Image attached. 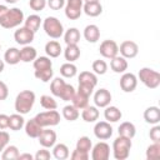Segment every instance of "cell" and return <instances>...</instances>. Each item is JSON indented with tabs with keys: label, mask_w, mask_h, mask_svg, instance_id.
<instances>
[{
	"label": "cell",
	"mask_w": 160,
	"mask_h": 160,
	"mask_svg": "<svg viewBox=\"0 0 160 160\" xmlns=\"http://www.w3.org/2000/svg\"><path fill=\"white\" fill-rule=\"evenodd\" d=\"M35 100H36V96H35L34 91H31V90L20 91L16 95L15 104H14L16 112H19L21 115H25V114L30 112V110L32 109V106L35 104Z\"/></svg>",
	"instance_id": "6da1fadb"
},
{
	"label": "cell",
	"mask_w": 160,
	"mask_h": 160,
	"mask_svg": "<svg viewBox=\"0 0 160 160\" xmlns=\"http://www.w3.org/2000/svg\"><path fill=\"white\" fill-rule=\"evenodd\" d=\"M132 142L131 139L125 136H118L112 142V155L116 160H125L130 155Z\"/></svg>",
	"instance_id": "7a4b0ae2"
},
{
	"label": "cell",
	"mask_w": 160,
	"mask_h": 160,
	"mask_svg": "<svg viewBox=\"0 0 160 160\" xmlns=\"http://www.w3.org/2000/svg\"><path fill=\"white\" fill-rule=\"evenodd\" d=\"M24 12L19 8H12L6 11V14L0 19V25L4 29H14L24 22Z\"/></svg>",
	"instance_id": "3957f363"
},
{
	"label": "cell",
	"mask_w": 160,
	"mask_h": 160,
	"mask_svg": "<svg viewBox=\"0 0 160 160\" xmlns=\"http://www.w3.org/2000/svg\"><path fill=\"white\" fill-rule=\"evenodd\" d=\"M42 29L45 34L51 39H60L64 35V26L61 21L55 16H48L42 21Z\"/></svg>",
	"instance_id": "277c9868"
},
{
	"label": "cell",
	"mask_w": 160,
	"mask_h": 160,
	"mask_svg": "<svg viewBox=\"0 0 160 160\" xmlns=\"http://www.w3.org/2000/svg\"><path fill=\"white\" fill-rule=\"evenodd\" d=\"M138 80L149 89H156L160 85V74L151 68H141L138 74Z\"/></svg>",
	"instance_id": "5b68a950"
},
{
	"label": "cell",
	"mask_w": 160,
	"mask_h": 160,
	"mask_svg": "<svg viewBox=\"0 0 160 160\" xmlns=\"http://www.w3.org/2000/svg\"><path fill=\"white\" fill-rule=\"evenodd\" d=\"M42 128H50V126H55L60 122V114L55 110H46L42 112H39L35 118H34Z\"/></svg>",
	"instance_id": "8992f818"
},
{
	"label": "cell",
	"mask_w": 160,
	"mask_h": 160,
	"mask_svg": "<svg viewBox=\"0 0 160 160\" xmlns=\"http://www.w3.org/2000/svg\"><path fill=\"white\" fill-rule=\"evenodd\" d=\"M84 0H66L65 2V16L69 20H76L82 14Z\"/></svg>",
	"instance_id": "52a82bcc"
},
{
	"label": "cell",
	"mask_w": 160,
	"mask_h": 160,
	"mask_svg": "<svg viewBox=\"0 0 160 160\" xmlns=\"http://www.w3.org/2000/svg\"><path fill=\"white\" fill-rule=\"evenodd\" d=\"M99 51H100V55L105 59H112L115 58L118 54H119V45L116 44L115 40H104L101 44H100V48H99Z\"/></svg>",
	"instance_id": "ba28073f"
},
{
	"label": "cell",
	"mask_w": 160,
	"mask_h": 160,
	"mask_svg": "<svg viewBox=\"0 0 160 160\" xmlns=\"http://www.w3.org/2000/svg\"><path fill=\"white\" fill-rule=\"evenodd\" d=\"M110 158V146L105 141H99L91 148L92 160H108Z\"/></svg>",
	"instance_id": "9c48e42d"
},
{
	"label": "cell",
	"mask_w": 160,
	"mask_h": 160,
	"mask_svg": "<svg viewBox=\"0 0 160 160\" xmlns=\"http://www.w3.org/2000/svg\"><path fill=\"white\" fill-rule=\"evenodd\" d=\"M35 38V32H32L31 30H29L25 26L19 28L15 32H14V39L19 45H30L34 41Z\"/></svg>",
	"instance_id": "30bf717a"
},
{
	"label": "cell",
	"mask_w": 160,
	"mask_h": 160,
	"mask_svg": "<svg viewBox=\"0 0 160 160\" xmlns=\"http://www.w3.org/2000/svg\"><path fill=\"white\" fill-rule=\"evenodd\" d=\"M138 86V76L132 72H122L120 78V88L124 92H132Z\"/></svg>",
	"instance_id": "8fae6325"
},
{
	"label": "cell",
	"mask_w": 160,
	"mask_h": 160,
	"mask_svg": "<svg viewBox=\"0 0 160 160\" xmlns=\"http://www.w3.org/2000/svg\"><path fill=\"white\" fill-rule=\"evenodd\" d=\"M94 135L99 140H108L112 135V126L109 121H98L94 126Z\"/></svg>",
	"instance_id": "7c38bea8"
},
{
	"label": "cell",
	"mask_w": 160,
	"mask_h": 160,
	"mask_svg": "<svg viewBox=\"0 0 160 160\" xmlns=\"http://www.w3.org/2000/svg\"><path fill=\"white\" fill-rule=\"evenodd\" d=\"M119 52L121 54V56H124L125 59H132L139 54V46L135 41L131 40H125L120 44L119 46Z\"/></svg>",
	"instance_id": "4fadbf2b"
},
{
	"label": "cell",
	"mask_w": 160,
	"mask_h": 160,
	"mask_svg": "<svg viewBox=\"0 0 160 160\" xmlns=\"http://www.w3.org/2000/svg\"><path fill=\"white\" fill-rule=\"evenodd\" d=\"M38 140L42 148L50 149L56 144V132L51 129H42L40 135L38 136Z\"/></svg>",
	"instance_id": "5bb4252c"
},
{
	"label": "cell",
	"mask_w": 160,
	"mask_h": 160,
	"mask_svg": "<svg viewBox=\"0 0 160 160\" xmlns=\"http://www.w3.org/2000/svg\"><path fill=\"white\" fill-rule=\"evenodd\" d=\"M94 102L96 108H105L111 102V94L108 89H99L94 94Z\"/></svg>",
	"instance_id": "9a60e30c"
},
{
	"label": "cell",
	"mask_w": 160,
	"mask_h": 160,
	"mask_svg": "<svg viewBox=\"0 0 160 160\" xmlns=\"http://www.w3.org/2000/svg\"><path fill=\"white\" fill-rule=\"evenodd\" d=\"M24 129H25V134H26L29 138H31V139H38V136L40 135V132L42 131L44 128L32 118V119H30V120H28V121L25 122Z\"/></svg>",
	"instance_id": "2e32d148"
},
{
	"label": "cell",
	"mask_w": 160,
	"mask_h": 160,
	"mask_svg": "<svg viewBox=\"0 0 160 160\" xmlns=\"http://www.w3.org/2000/svg\"><path fill=\"white\" fill-rule=\"evenodd\" d=\"M128 66H129V64H128V60L124 58V56H119V55H116L115 58H112V59H110V68H111V70L114 71V72H116V74H122V72H125L126 70H128Z\"/></svg>",
	"instance_id": "e0dca14e"
},
{
	"label": "cell",
	"mask_w": 160,
	"mask_h": 160,
	"mask_svg": "<svg viewBox=\"0 0 160 160\" xmlns=\"http://www.w3.org/2000/svg\"><path fill=\"white\" fill-rule=\"evenodd\" d=\"M84 38L89 42H92V44L96 42L100 39V29H99V26L95 25V24L86 25L85 29H84Z\"/></svg>",
	"instance_id": "ac0fdd59"
},
{
	"label": "cell",
	"mask_w": 160,
	"mask_h": 160,
	"mask_svg": "<svg viewBox=\"0 0 160 160\" xmlns=\"http://www.w3.org/2000/svg\"><path fill=\"white\" fill-rule=\"evenodd\" d=\"M104 118L109 122H118L122 118V112L119 108L108 105L105 106V110H104Z\"/></svg>",
	"instance_id": "d6986e66"
},
{
	"label": "cell",
	"mask_w": 160,
	"mask_h": 160,
	"mask_svg": "<svg viewBox=\"0 0 160 160\" xmlns=\"http://www.w3.org/2000/svg\"><path fill=\"white\" fill-rule=\"evenodd\" d=\"M144 120L148 124L155 125L160 121V109L158 106H149L144 111Z\"/></svg>",
	"instance_id": "ffe728a7"
},
{
	"label": "cell",
	"mask_w": 160,
	"mask_h": 160,
	"mask_svg": "<svg viewBox=\"0 0 160 160\" xmlns=\"http://www.w3.org/2000/svg\"><path fill=\"white\" fill-rule=\"evenodd\" d=\"M36 58H38V51L34 46L24 45L20 49V61L30 62V61H34Z\"/></svg>",
	"instance_id": "44dd1931"
},
{
	"label": "cell",
	"mask_w": 160,
	"mask_h": 160,
	"mask_svg": "<svg viewBox=\"0 0 160 160\" xmlns=\"http://www.w3.org/2000/svg\"><path fill=\"white\" fill-rule=\"evenodd\" d=\"M100 116V112L96 106H86L81 111V118L85 122H95Z\"/></svg>",
	"instance_id": "7402d4cb"
},
{
	"label": "cell",
	"mask_w": 160,
	"mask_h": 160,
	"mask_svg": "<svg viewBox=\"0 0 160 160\" xmlns=\"http://www.w3.org/2000/svg\"><path fill=\"white\" fill-rule=\"evenodd\" d=\"M118 132L120 136H125V138H129V139H132L135 135H136V128L132 122L130 121H124L119 125L118 128Z\"/></svg>",
	"instance_id": "603a6c76"
},
{
	"label": "cell",
	"mask_w": 160,
	"mask_h": 160,
	"mask_svg": "<svg viewBox=\"0 0 160 160\" xmlns=\"http://www.w3.org/2000/svg\"><path fill=\"white\" fill-rule=\"evenodd\" d=\"M82 11L90 18H96L102 12V6H101L100 1H98V2H84Z\"/></svg>",
	"instance_id": "cb8c5ba5"
},
{
	"label": "cell",
	"mask_w": 160,
	"mask_h": 160,
	"mask_svg": "<svg viewBox=\"0 0 160 160\" xmlns=\"http://www.w3.org/2000/svg\"><path fill=\"white\" fill-rule=\"evenodd\" d=\"M45 52L49 58H58L60 56V54L62 52L61 45L60 42H58L56 40H50L45 44Z\"/></svg>",
	"instance_id": "d4e9b609"
},
{
	"label": "cell",
	"mask_w": 160,
	"mask_h": 160,
	"mask_svg": "<svg viewBox=\"0 0 160 160\" xmlns=\"http://www.w3.org/2000/svg\"><path fill=\"white\" fill-rule=\"evenodd\" d=\"M4 61L9 65H16L20 62V50L18 48H9L4 54Z\"/></svg>",
	"instance_id": "484cf974"
},
{
	"label": "cell",
	"mask_w": 160,
	"mask_h": 160,
	"mask_svg": "<svg viewBox=\"0 0 160 160\" xmlns=\"http://www.w3.org/2000/svg\"><path fill=\"white\" fill-rule=\"evenodd\" d=\"M79 84L90 85L95 88L98 85V75L92 71H81L79 75Z\"/></svg>",
	"instance_id": "4316f807"
},
{
	"label": "cell",
	"mask_w": 160,
	"mask_h": 160,
	"mask_svg": "<svg viewBox=\"0 0 160 160\" xmlns=\"http://www.w3.org/2000/svg\"><path fill=\"white\" fill-rule=\"evenodd\" d=\"M80 48L78 46V44H72V45H66L65 50H64V56L65 60H68L69 62H74L75 60H78L80 58Z\"/></svg>",
	"instance_id": "83f0119b"
},
{
	"label": "cell",
	"mask_w": 160,
	"mask_h": 160,
	"mask_svg": "<svg viewBox=\"0 0 160 160\" xmlns=\"http://www.w3.org/2000/svg\"><path fill=\"white\" fill-rule=\"evenodd\" d=\"M52 156L56 159V160H65L70 156V151H69V148L60 142V144H55L52 146Z\"/></svg>",
	"instance_id": "f1b7e54d"
},
{
	"label": "cell",
	"mask_w": 160,
	"mask_h": 160,
	"mask_svg": "<svg viewBox=\"0 0 160 160\" xmlns=\"http://www.w3.org/2000/svg\"><path fill=\"white\" fill-rule=\"evenodd\" d=\"M25 125V119L21 114L16 112L9 116V129L12 131H18L20 129H22Z\"/></svg>",
	"instance_id": "f546056e"
},
{
	"label": "cell",
	"mask_w": 160,
	"mask_h": 160,
	"mask_svg": "<svg viewBox=\"0 0 160 160\" xmlns=\"http://www.w3.org/2000/svg\"><path fill=\"white\" fill-rule=\"evenodd\" d=\"M40 25H41V18L39 15H36V14L29 15L24 20V26L28 28L29 30H31L32 32H36L40 29Z\"/></svg>",
	"instance_id": "4dcf8cb0"
},
{
	"label": "cell",
	"mask_w": 160,
	"mask_h": 160,
	"mask_svg": "<svg viewBox=\"0 0 160 160\" xmlns=\"http://www.w3.org/2000/svg\"><path fill=\"white\" fill-rule=\"evenodd\" d=\"M64 41L66 45L78 44L80 41V31L76 28H70L64 32Z\"/></svg>",
	"instance_id": "1f68e13d"
},
{
	"label": "cell",
	"mask_w": 160,
	"mask_h": 160,
	"mask_svg": "<svg viewBox=\"0 0 160 160\" xmlns=\"http://www.w3.org/2000/svg\"><path fill=\"white\" fill-rule=\"evenodd\" d=\"M62 116L68 121H75L80 116V112H79L78 108H75L72 104H70V105H66L62 108Z\"/></svg>",
	"instance_id": "d6a6232c"
},
{
	"label": "cell",
	"mask_w": 160,
	"mask_h": 160,
	"mask_svg": "<svg viewBox=\"0 0 160 160\" xmlns=\"http://www.w3.org/2000/svg\"><path fill=\"white\" fill-rule=\"evenodd\" d=\"M32 66L35 70H45V69H51L52 68V61L50 60L49 56H38L32 61Z\"/></svg>",
	"instance_id": "836d02e7"
},
{
	"label": "cell",
	"mask_w": 160,
	"mask_h": 160,
	"mask_svg": "<svg viewBox=\"0 0 160 160\" xmlns=\"http://www.w3.org/2000/svg\"><path fill=\"white\" fill-rule=\"evenodd\" d=\"M60 74L62 78H66V79H70V78H74L76 74H78V68L75 64L72 62H65L60 66Z\"/></svg>",
	"instance_id": "e575fe53"
},
{
	"label": "cell",
	"mask_w": 160,
	"mask_h": 160,
	"mask_svg": "<svg viewBox=\"0 0 160 160\" xmlns=\"http://www.w3.org/2000/svg\"><path fill=\"white\" fill-rule=\"evenodd\" d=\"M65 80L62 79V78H55V79H52L51 80V84H50V91H51V94L54 95V96H58V98H60V95H61V91H62V89H64V86H65Z\"/></svg>",
	"instance_id": "d590c367"
},
{
	"label": "cell",
	"mask_w": 160,
	"mask_h": 160,
	"mask_svg": "<svg viewBox=\"0 0 160 160\" xmlns=\"http://www.w3.org/2000/svg\"><path fill=\"white\" fill-rule=\"evenodd\" d=\"M19 149L15 145H8L2 152H1V159L2 160H16L19 159Z\"/></svg>",
	"instance_id": "8d00e7d4"
},
{
	"label": "cell",
	"mask_w": 160,
	"mask_h": 160,
	"mask_svg": "<svg viewBox=\"0 0 160 160\" xmlns=\"http://www.w3.org/2000/svg\"><path fill=\"white\" fill-rule=\"evenodd\" d=\"M71 102H72V105L75 108H78L79 110H82L84 108H86L89 105V96H86V95L76 91L75 95H74V98H72V100H71Z\"/></svg>",
	"instance_id": "74e56055"
},
{
	"label": "cell",
	"mask_w": 160,
	"mask_h": 160,
	"mask_svg": "<svg viewBox=\"0 0 160 160\" xmlns=\"http://www.w3.org/2000/svg\"><path fill=\"white\" fill-rule=\"evenodd\" d=\"M148 160H158L160 159V142H152L151 145L148 146L146 154H145Z\"/></svg>",
	"instance_id": "f35d334b"
},
{
	"label": "cell",
	"mask_w": 160,
	"mask_h": 160,
	"mask_svg": "<svg viewBox=\"0 0 160 160\" xmlns=\"http://www.w3.org/2000/svg\"><path fill=\"white\" fill-rule=\"evenodd\" d=\"M40 105L46 110H55L58 108L56 100L50 95H41L40 98Z\"/></svg>",
	"instance_id": "ab89813d"
},
{
	"label": "cell",
	"mask_w": 160,
	"mask_h": 160,
	"mask_svg": "<svg viewBox=\"0 0 160 160\" xmlns=\"http://www.w3.org/2000/svg\"><path fill=\"white\" fill-rule=\"evenodd\" d=\"M92 148V142L90 140L89 136H80L76 141V149L78 150H81V151H85V152H90Z\"/></svg>",
	"instance_id": "60d3db41"
},
{
	"label": "cell",
	"mask_w": 160,
	"mask_h": 160,
	"mask_svg": "<svg viewBox=\"0 0 160 160\" xmlns=\"http://www.w3.org/2000/svg\"><path fill=\"white\" fill-rule=\"evenodd\" d=\"M34 75L38 80H41L42 82H48L52 79L54 71H52V68L51 69H45V70H35Z\"/></svg>",
	"instance_id": "b9f144b4"
},
{
	"label": "cell",
	"mask_w": 160,
	"mask_h": 160,
	"mask_svg": "<svg viewBox=\"0 0 160 160\" xmlns=\"http://www.w3.org/2000/svg\"><path fill=\"white\" fill-rule=\"evenodd\" d=\"M75 92H76L75 88L71 84H68L66 82L65 86H64V89H62V91H61L60 99L64 100V101H71L72 98H74V95H75Z\"/></svg>",
	"instance_id": "7bdbcfd3"
},
{
	"label": "cell",
	"mask_w": 160,
	"mask_h": 160,
	"mask_svg": "<svg viewBox=\"0 0 160 160\" xmlns=\"http://www.w3.org/2000/svg\"><path fill=\"white\" fill-rule=\"evenodd\" d=\"M91 68H92V72H95L96 75H104L108 71V64H106V61L105 60H100V59L95 60L92 62V66Z\"/></svg>",
	"instance_id": "ee69618b"
},
{
	"label": "cell",
	"mask_w": 160,
	"mask_h": 160,
	"mask_svg": "<svg viewBox=\"0 0 160 160\" xmlns=\"http://www.w3.org/2000/svg\"><path fill=\"white\" fill-rule=\"evenodd\" d=\"M29 6L34 11H41L46 6V0H29Z\"/></svg>",
	"instance_id": "f6af8a7d"
},
{
	"label": "cell",
	"mask_w": 160,
	"mask_h": 160,
	"mask_svg": "<svg viewBox=\"0 0 160 160\" xmlns=\"http://www.w3.org/2000/svg\"><path fill=\"white\" fill-rule=\"evenodd\" d=\"M150 139L152 140V142H160V126L158 124H155L149 132Z\"/></svg>",
	"instance_id": "bcb514c9"
},
{
	"label": "cell",
	"mask_w": 160,
	"mask_h": 160,
	"mask_svg": "<svg viewBox=\"0 0 160 160\" xmlns=\"http://www.w3.org/2000/svg\"><path fill=\"white\" fill-rule=\"evenodd\" d=\"M50 158H51V154H50V151L46 148H42V149L38 150L36 154L34 155L35 160H49Z\"/></svg>",
	"instance_id": "7dc6e473"
},
{
	"label": "cell",
	"mask_w": 160,
	"mask_h": 160,
	"mask_svg": "<svg viewBox=\"0 0 160 160\" xmlns=\"http://www.w3.org/2000/svg\"><path fill=\"white\" fill-rule=\"evenodd\" d=\"M70 159L71 160H88L89 159V152H85V151H81V150L75 149L71 152Z\"/></svg>",
	"instance_id": "c3c4849f"
},
{
	"label": "cell",
	"mask_w": 160,
	"mask_h": 160,
	"mask_svg": "<svg viewBox=\"0 0 160 160\" xmlns=\"http://www.w3.org/2000/svg\"><path fill=\"white\" fill-rule=\"evenodd\" d=\"M65 0H46V5L51 10H60L65 6Z\"/></svg>",
	"instance_id": "681fc988"
},
{
	"label": "cell",
	"mask_w": 160,
	"mask_h": 160,
	"mask_svg": "<svg viewBox=\"0 0 160 160\" xmlns=\"http://www.w3.org/2000/svg\"><path fill=\"white\" fill-rule=\"evenodd\" d=\"M9 141H10V135L6 131L0 130V152H2V150L9 145Z\"/></svg>",
	"instance_id": "f907efd6"
},
{
	"label": "cell",
	"mask_w": 160,
	"mask_h": 160,
	"mask_svg": "<svg viewBox=\"0 0 160 160\" xmlns=\"http://www.w3.org/2000/svg\"><path fill=\"white\" fill-rule=\"evenodd\" d=\"M94 89H95V88H92V86H90V85H84V84H79L78 91L90 98V96H91V94L94 92Z\"/></svg>",
	"instance_id": "816d5d0a"
},
{
	"label": "cell",
	"mask_w": 160,
	"mask_h": 160,
	"mask_svg": "<svg viewBox=\"0 0 160 160\" xmlns=\"http://www.w3.org/2000/svg\"><path fill=\"white\" fill-rule=\"evenodd\" d=\"M8 96H9V88L4 81L0 80V101L6 100Z\"/></svg>",
	"instance_id": "f5cc1de1"
},
{
	"label": "cell",
	"mask_w": 160,
	"mask_h": 160,
	"mask_svg": "<svg viewBox=\"0 0 160 160\" xmlns=\"http://www.w3.org/2000/svg\"><path fill=\"white\" fill-rule=\"evenodd\" d=\"M9 128V115L0 114V130H5Z\"/></svg>",
	"instance_id": "db71d44e"
},
{
	"label": "cell",
	"mask_w": 160,
	"mask_h": 160,
	"mask_svg": "<svg viewBox=\"0 0 160 160\" xmlns=\"http://www.w3.org/2000/svg\"><path fill=\"white\" fill-rule=\"evenodd\" d=\"M34 155L29 154V152H24V154H19V160H32Z\"/></svg>",
	"instance_id": "11a10c76"
},
{
	"label": "cell",
	"mask_w": 160,
	"mask_h": 160,
	"mask_svg": "<svg viewBox=\"0 0 160 160\" xmlns=\"http://www.w3.org/2000/svg\"><path fill=\"white\" fill-rule=\"evenodd\" d=\"M9 10V8L6 5H0V19L6 14V11Z\"/></svg>",
	"instance_id": "9f6ffc18"
},
{
	"label": "cell",
	"mask_w": 160,
	"mask_h": 160,
	"mask_svg": "<svg viewBox=\"0 0 160 160\" xmlns=\"http://www.w3.org/2000/svg\"><path fill=\"white\" fill-rule=\"evenodd\" d=\"M4 69H5V61L0 59V74L4 71Z\"/></svg>",
	"instance_id": "6f0895ef"
},
{
	"label": "cell",
	"mask_w": 160,
	"mask_h": 160,
	"mask_svg": "<svg viewBox=\"0 0 160 160\" xmlns=\"http://www.w3.org/2000/svg\"><path fill=\"white\" fill-rule=\"evenodd\" d=\"M8 4H15V2H18V0H5Z\"/></svg>",
	"instance_id": "680465c9"
},
{
	"label": "cell",
	"mask_w": 160,
	"mask_h": 160,
	"mask_svg": "<svg viewBox=\"0 0 160 160\" xmlns=\"http://www.w3.org/2000/svg\"><path fill=\"white\" fill-rule=\"evenodd\" d=\"M100 0H84V2H98Z\"/></svg>",
	"instance_id": "91938a15"
},
{
	"label": "cell",
	"mask_w": 160,
	"mask_h": 160,
	"mask_svg": "<svg viewBox=\"0 0 160 160\" xmlns=\"http://www.w3.org/2000/svg\"><path fill=\"white\" fill-rule=\"evenodd\" d=\"M0 49H1V44H0Z\"/></svg>",
	"instance_id": "94428289"
}]
</instances>
